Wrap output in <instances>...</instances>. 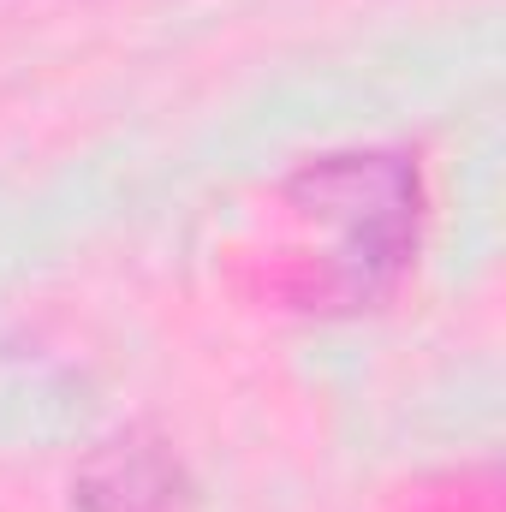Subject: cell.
I'll return each mask as SVG.
<instances>
[{
    "label": "cell",
    "mask_w": 506,
    "mask_h": 512,
    "mask_svg": "<svg viewBox=\"0 0 506 512\" xmlns=\"http://www.w3.org/2000/svg\"><path fill=\"white\" fill-rule=\"evenodd\" d=\"M280 203L298 221L334 227V251L322 256L316 280L298 292L310 310H322V304H346V310L370 304L417 256L423 173L399 149H334V155H316L280 185Z\"/></svg>",
    "instance_id": "cell-1"
},
{
    "label": "cell",
    "mask_w": 506,
    "mask_h": 512,
    "mask_svg": "<svg viewBox=\"0 0 506 512\" xmlns=\"http://www.w3.org/2000/svg\"><path fill=\"white\" fill-rule=\"evenodd\" d=\"M72 501L84 512H179L185 507V477L161 441L120 435L84 459Z\"/></svg>",
    "instance_id": "cell-2"
}]
</instances>
